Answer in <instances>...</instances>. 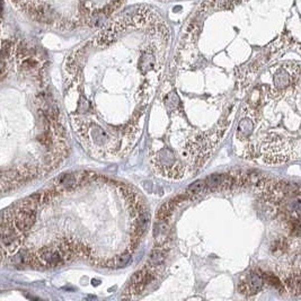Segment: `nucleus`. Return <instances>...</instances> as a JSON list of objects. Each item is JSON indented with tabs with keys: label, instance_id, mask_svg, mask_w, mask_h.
<instances>
[{
	"label": "nucleus",
	"instance_id": "nucleus-1",
	"mask_svg": "<svg viewBox=\"0 0 301 301\" xmlns=\"http://www.w3.org/2000/svg\"><path fill=\"white\" fill-rule=\"evenodd\" d=\"M263 284V274L258 273V272L256 271H251L250 273H247L245 278L242 280L238 286V289L239 291H241V294L251 296L258 294V292L262 290Z\"/></svg>",
	"mask_w": 301,
	"mask_h": 301
},
{
	"label": "nucleus",
	"instance_id": "nucleus-2",
	"mask_svg": "<svg viewBox=\"0 0 301 301\" xmlns=\"http://www.w3.org/2000/svg\"><path fill=\"white\" fill-rule=\"evenodd\" d=\"M0 244L8 251H15L19 244L18 231L13 226L3 223L0 227Z\"/></svg>",
	"mask_w": 301,
	"mask_h": 301
},
{
	"label": "nucleus",
	"instance_id": "nucleus-3",
	"mask_svg": "<svg viewBox=\"0 0 301 301\" xmlns=\"http://www.w3.org/2000/svg\"><path fill=\"white\" fill-rule=\"evenodd\" d=\"M169 225L168 222L158 221L153 227V238L154 247H160L164 250H168L169 245Z\"/></svg>",
	"mask_w": 301,
	"mask_h": 301
},
{
	"label": "nucleus",
	"instance_id": "nucleus-4",
	"mask_svg": "<svg viewBox=\"0 0 301 301\" xmlns=\"http://www.w3.org/2000/svg\"><path fill=\"white\" fill-rule=\"evenodd\" d=\"M166 255H167V250H164V248L160 247H154L149 255L147 265L159 272L165 264Z\"/></svg>",
	"mask_w": 301,
	"mask_h": 301
},
{
	"label": "nucleus",
	"instance_id": "nucleus-5",
	"mask_svg": "<svg viewBox=\"0 0 301 301\" xmlns=\"http://www.w3.org/2000/svg\"><path fill=\"white\" fill-rule=\"evenodd\" d=\"M176 207H175L172 203L169 201L167 203H165V204H162L160 206V209L158 210V212L156 214V218L158 221H165L168 222L169 219L172 218V215L174 213V211Z\"/></svg>",
	"mask_w": 301,
	"mask_h": 301
},
{
	"label": "nucleus",
	"instance_id": "nucleus-6",
	"mask_svg": "<svg viewBox=\"0 0 301 301\" xmlns=\"http://www.w3.org/2000/svg\"><path fill=\"white\" fill-rule=\"evenodd\" d=\"M206 189L211 190H218L221 189L222 183V174H212L204 181Z\"/></svg>",
	"mask_w": 301,
	"mask_h": 301
},
{
	"label": "nucleus",
	"instance_id": "nucleus-7",
	"mask_svg": "<svg viewBox=\"0 0 301 301\" xmlns=\"http://www.w3.org/2000/svg\"><path fill=\"white\" fill-rule=\"evenodd\" d=\"M206 186L204 181H197L189 186L188 190H186V193H188L190 197L193 198V195H198L204 192Z\"/></svg>",
	"mask_w": 301,
	"mask_h": 301
},
{
	"label": "nucleus",
	"instance_id": "nucleus-8",
	"mask_svg": "<svg viewBox=\"0 0 301 301\" xmlns=\"http://www.w3.org/2000/svg\"><path fill=\"white\" fill-rule=\"evenodd\" d=\"M131 259H132L131 253L127 251V253H124L123 255H121V256H117V257L113 259V267H124V266H127L129 263H131Z\"/></svg>",
	"mask_w": 301,
	"mask_h": 301
},
{
	"label": "nucleus",
	"instance_id": "nucleus-9",
	"mask_svg": "<svg viewBox=\"0 0 301 301\" xmlns=\"http://www.w3.org/2000/svg\"><path fill=\"white\" fill-rule=\"evenodd\" d=\"M289 83H290V79H289V76L284 71H279L275 76V84L278 87H287Z\"/></svg>",
	"mask_w": 301,
	"mask_h": 301
},
{
	"label": "nucleus",
	"instance_id": "nucleus-10",
	"mask_svg": "<svg viewBox=\"0 0 301 301\" xmlns=\"http://www.w3.org/2000/svg\"><path fill=\"white\" fill-rule=\"evenodd\" d=\"M10 48H11V43L9 41H3L1 49H0V60H5L9 56Z\"/></svg>",
	"mask_w": 301,
	"mask_h": 301
},
{
	"label": "nucleus",
	"instance_id": "nucleus-11",
	"mask_svg": "<svg viewBox=\"0 0 301 301\" xmlns=\"http://www.w3.org/2000/svg\"><path fill=\"white\" fill-rule=\"evenodd\" d=\"M38 66V61L34 60L33 58H28L26 60H24V62L22 63V68L25 69V70H31V69L35 68Z\"/></svg>",
	"mask_w": 301,
	"mask_h": 301
},
{
	"label": "nucleus",
	"instance_id": "nucleus-12",
	"mask_svg": "<svg viewBox=\"0 0 301 301\" xmlns=\"http://www.w3.org/2000/svg\"><path fill=\"white\" fill-rule=\"evenodd\" d=\"M3 7H5V3H3V0H0V17H1L3 14Z\"/></svg>",
	"mask_w": 301,
	"mask_h": 301
},
{
	"label": "nucleus",
	"instance_id": "nucleus-13",
	"mask_svg": "<svg viewBox=\"0 0 301 301\" xmlns=\"http://www.w3.org/2000/svg\"><path fill=\"white\" fill-rule=\"evenodd\" d=\"M0 257H1V251H0Z\"/></svg>",
	"mask_w": 301,
	"mask_h": 301
},
{
	"label": "nucleus",
	"instance_id": "nucleus-14",
	"mask_svg": "<svg viewBox=\"0 0 301 301\" xmlns=\"http://www.w3.org/2000/svg\"><path fill=\"white\" fill-rule=\"evenodd\" d=\"M14 1H20V0H14Z\"/></svg>",
	"mask_w": 301,
	"mask_h": 301
}]
</instances>
